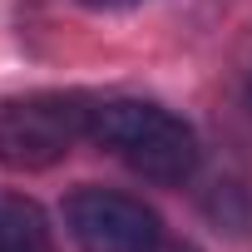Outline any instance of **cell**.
Segmentation results:
<instances>
[{
    "label": "cell",
    "mask_w": 252,
    "mask_h": 252,
    "mask_svg": "<svg viewBox=\"0 0 252 252\" xmlns=\"http://www.w3.org/2000/svg\"><path fill=\"white\" fill-rule=\"evenodd\" d=\"M89 144L104 149L109 158H119L129 173L163 183V188H183L203 158L188 119H178L173 109H163L154 99H134V94L94 99Z\"/></svg>",
    "instance_id": "cell-1"
},
{
    "label": "cell",
    "mask_w": 252,
    "mask_h": 252,
    "mask_svg": "<svg viewBox=\"0 0 252 252\" xmlns=\"http://www.w3.org/2000/svg\"><path fill=\"white\" fill-rule=\"evenodd\" d=\"M94 94L79 89H30L0 99V168L45 173L89 139Z\"/></svg>",
    "instance_id": "cell-2"
},
{
    "label": "cell",
    "mask_w": 252,
    "mask_h": 252,
    "mask_svg": "<svg viewBox=\"0 0 252 252\" xmlns=\"http://www.w3.org/2000/svg\"><path fill=\"white\" fill-rule=\"evenodd\" d=\"M64 232L79 252H154L163 242V222L144 198L99 183H84L64 198Z\"/></svg>",
    "instance_id": "cell-3"
},
{
    "label": "cell",
    "mask_w": 252,
    "mask_h": 252,
    "mask_svg": "<svg viewBox=\"0 0 252 252\" xmlns=\"http://www.w3.org/2000/svg\"><path fill=\"white\" fill-rule=\"evenodd\" d=\"M0 252H55L40 203L20 193H0Z\"/></svg>",
    "instance_id": "cell-4"
},
{
    "label": "cell",
    "mask_w": 252,
    "mask_h": 252,
    "mask_svg": "<svg viewBox=\"0 0 252 252\" xmlns=\"http://www.w3.org/2000/svg\"><path fill=\"white\" fill-rule=\"evenodd\" d=\"M84 10H134V5H144V0H79Z\"/></svg>",
    "instance_id": "cell-5"
},
{
    "label": "cell",
    "mask_w": 252,
    "mask_h": 252,
    "mask_svg": "<svg viewBox=\"0 0 252 252\" xmlns=\"http://www.w3.org/2000/svg\"><path fill=\"white\" fill-rule=\"evenodd\" d=\"M154 252H198V247H193V242H178V237H163Z\"/></svg>",
    "instance_id": "cell-6"
},
{
    "label": "cell",
    "mask_w": 252,
    "mask_h": 252,
    "mask_svg": "<svg viewBox=\"0 0 252 252\" xmlns=\"http://www.w3.org/2000/svg\"><path fill=\"white\" fill-rule=\"evenodd\" d=\"M247 109H252V84H247Z\"/></svg>",
    "instance_id": "cell-7"
}]
</instances>
